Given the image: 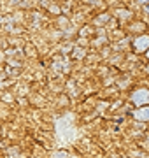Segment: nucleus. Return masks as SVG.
Here are the masks:
<instances>
[{
  "label": "nucleus",
  "instance_id": "f03ea898",
  "mask_svg": "<svg viewBox=\"0 0 149 158\" xmlns=\"http://www.w3.org/2000/svg\"><path fill=\"white\" fill-rule=\"evenodd\" d=\"M133 49L137 51V53L147 51L149 49V35H140V37H137L135 42H133Z\"/></svg>",
  "mask_w": 149,
  "mask_h": 158
},
{
  "label": "nucleus",
  "instance_id": "0eeeda50",
  "mask_svg": "<svg viewBox=\"0 0 149 158\" xmlns=\"http://www.w3.org/2000/svg\"><path fill=\"white\" fill-rule=\"evenodd\" d=\"M147 72H149V65H147Z\"/></svg>",
  "mask_w": 149,
  "mask_h": 158
},
{
  "label": "nucleus",
  "instance_id": "20e7f679",
  "mask_svg": "<svg viewBox=\"0 0 149 158\" xmlns=\"http://www.w3.org/2000/svg\"><path fill=\"white\" fill-rule=\"evenodd\" d=\"M139 2H140V4H147L149 0H139Z\"/></svg>",
  "mask_w": 149,
  "mask_h": 158
},
{
  "label": "nucleus",
  "instance_id": "423d86ee",
  "mask_svg": "<svg viewBox=\"0 0 149 158\" xmlns=\"http://www.w3.org/2000/svg\"><path fill=\"white\" fill-rule=\"evenodd\" d=\"M147 58H149V49H147Z\"/></svg>",
  "mask_w": 149,
  "mask_h": 158
},
{
  "label": "nucleus",
  "instance_id": "39448f33",
  "mask_svg": "<svg viewBox=\"0 0 149 158\" xmlns=\"http://www.w3.org/2000/svg\"><path fill=\"white\" fill-rule=\"evenodd\" d=\"M146 11H147V14H149V6H146Z\"/></svg>",
  "mask_w": 149,
  "mask_h": 158
},
{
  "label": "nucleus",
  "instance_id": "f257e3e1",
  "mask_svg": "<svg viewBox=\"0 0 149 158\" xmlns=\"http://www.w3.org/2000/svg\"><path fill=\"white\" fill-rule=\"evenodd\" d=\"M132 102L135 106H149V90L139 88L137 91L132 93Z\"/></svg>",
  "mask_w": 149,
  "mask_h": 158
},
{
  "label": "nucleus",
  "instance_id": "7ed1b4c3",
  "mask_svg": "<svg viewBox=\"0 0 149 158\" xmlns=\"http://www.w3.org/2000/svg\"><path fill=\"white\" fill-rule=\"evenodd\" d=\"M133 116L137 119H140V121H149V106H142V107H139L135 113H133Z\"/></svg>",
  "mask_w": 149,
  "mask_h": 158
}]
</instances>
